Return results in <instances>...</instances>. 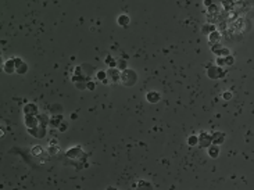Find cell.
Wrapping results in <instances>:
<instances>
[{"label":"cell","instance_id":"1","mask_svg":"<svg viewBox=\"0 0 254 190\" xmlns=\"http://www.w3.org/2000/svg\"><path fill=\"white\" fill-rule=\"evenodd\" d=\"M138 81V75H136L135 71H132V69H128L125 68L124 72L121 74V82H122L125 86H133Z\"/></svg>","mask_w":254,"mask_h":190},{"label":"cell","instance_id":"2","mask_svg":"<svg viewBox=\"0 0 254 190\" xmlns=\"http://www.w3.org/2000/svg\"><path fill=\"white\" fill-rule=\"evenodd\" d=\"M146 99H147V101H150V103H157V101L161 99V96H160V93H157V92H150V93H147Z\"/></svg>","mask_w":254,"mask_h":190},{"label":"cell","instance_id":"3","mask_svg":"<svg viewBox=\"0 0 254 190\" xmlns=\"http://www.w3.org/2000/svg\"><path fill=\"white\" fill-rule=\"evenodd\" d=\"M129 21H131V19H129V17L125 16V14H122V16L118 17V19H117V24H118L119 26H128Z\"/></svg>","mask_w":254,"mask_h":190},{"label":"cell","instance_id":"4","mask_svg":"<svg viewBox=\"0 0 254 190\" xmlns=\"http://www.w3.org/2000/svg\"><path fill=\"white\" fill-rule=\"evenodd\" d=\"M208 154H210L213 158H215V157H218V154H220V150H218L217 146H213V147H210V150H208Z\"/></svg>","mask_w":254,"mask_h":190},{"label":"cell","instance_id":"5","mask_svg":"<svg viewBox=\"0 0 254 190\" xmlns=\"http://www.w3.org/2000/svg\"><path fill=\"white\" fill-rule=\"evenodd\" d=\"M218 40H220V33L215 32V31H213V35L210 36V42L214 43V42H218Z\"/></svg>","mask_w":254,"mask_h":190},{"label":"cell","instance_id":"6","mask_svg":"<svg viewBox=\"0 0 254 190\" xmlns=\"http://www.w3.org/2000/svg\"><path fill=\"white\" fill-rule=\"evenodd\" d=\"M188 143H189V146L197 144L199 143V137L197 136H190V137H189V140H188Z\"/></svg>","mask_w":254,"mask_h":190},{"label":"cell","instance_id":"7","mask_svg":"<svg viewBox=\"0 0 254 190\" xmlns=\"http://www.w3.org/2000/svg\"><path fill=\"white\" fill-rule=\"evenodd\" d=\"M203 32L204 33H208V32H213V31H215V29H214V25H204L203 26Z\"/></svg>","mask_w":254,"mask_h":190},{"label":"cell","instance_id":"8","mask_svg":"<svg viewBox=\"0 0 254 190\" xmlns=\"http://www.w3.org/2000/svg\"><path fill=\"white\" fill-rule=\"evenodd\" d=\"M4 69H7V71H9V74H11V72H13V64H11V62H9V64L4 67Z\"/></svg>","mask_w":254,"mask_h":190},{"label":"cell","instance_id":"9","mask_svg":"<svg viewBox=\"0 0 254 190\" xmlns=\"http://www.w3.org/2000/svg\"><path fill=\"white\" fill-rule=\"evenodd\" d=\"M42 154V147H38V146H35L34 147V154Z\"/></svg>","mask_w":254,"mask_h":190},{"label":"cell","instance_id":"10","mask_svg":"<svg viewBox=\"0 0 254 190\" xmlns=\"http://www.w3.org/2000/svg\"><path fill=\"white\" fill-rule=\"evenodd\" d=\"M124 65H125V60H119V62L117 61V65L115 67H121V68H122Z\"/></svg>","mask_w":254,"mask_h":190},{"label":"cell","instance_id":"11","mask_svg":"<svg viewBox=\"0 0 254 190\" xmlns=\"http://www.w3.org/2000/svg\"><path fill=\"white\" fill-rule=\"evenodd\" d=\"M231 97H232V93H231V92H225V93H224V99H231Z\"/></svg>","mask_w":254,"mask_h":190},{"label":"cell","instance_id":"12","mask_svg":"<svg viewBox=\"0 0 254 190\" xmlns=\"http://www.w3.org/2000/svg\"><path fill=\"white\" fill-rule=\"evenodd\" d=\"M88 87H89V89H90V90H93V89H94V85H93V82H89Z\"/></svg>","mask_w":254,"mask_h":190}]
</instances>
